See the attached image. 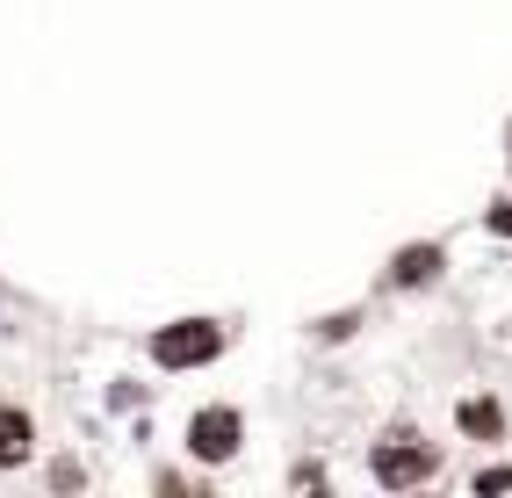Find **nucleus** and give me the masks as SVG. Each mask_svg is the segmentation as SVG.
Returning <instances> with one entry per match:
<instances>
[{"mask_svg":"<svg viewBox=\"0 0 512 498\" xmlns=\"http://www.w3.org/2000/svg\"><path fill=\"white\" fill-rule=\"evenodd\" d=\"M145 354H152V369H166V376H195V369H210V361L231 354V325L210 318V311H195V318H166V325H152Z\"/></svg>","mask_w":512,"mask_h":498,"instance_id":"1","label":"nucleus"},{"mask_svg":"<svg viewBox=\"0 0 512 498\" xmlns=\"http://www.w3.org/2000/svg\"><path fill=\"white\" fill-rule=\"evenodd\" d=\"M368 477L383 491H419V484L440 477V448L419 434V426H390V434L368 448Z\"/></svg>","mask_w":512,"mask_h":498,"instance_id":"2","label":"nucleus"},{"mask_svg":"<svg viewBox=\"0 0 512 498\" xmlns=\"http://www.w3.org/2000/svg\"><path fill=\"white\" fill-rule=\"evenodd\" d=\"M181 448H188V462L195 470H224V462H238V448H246V412L238 405H195L188 412V426H181Z\"/></svg>","mask_w":512,"mask_h":498,"instance_id":"3","label":"nucleus"},{"mask_svg":"<svg viewBox=\"0 0 512 498\" xmlns=\"http://www.w3.org/2000/svg\"><path fill=\"white\" fill-rule=\"evenodd\" d=\"M440 275H448V239H412V246H397V253H390L383 289L412 296V289H433Z\"/></svg>","mask_w":512,"mask_h":498,"instance_id":"4","label":"nucleus"},{"mask_svg":"<svg viewBox=\"0 0 512 498\" xmlns=\"http://www.w3.org/2000/svg\"><path fill=\"white\" fill-rule=\"evenodd\" d=\"M505 426H512V419H505V405H498L491 390H469L462 405H455V434L476 441V448H498V441H505Z\"/></svg>","mask_w":512,"mask_h":498,"instance_id":"5","label":"nucleus"},{"mask_svg":"<svg viewBox=\"0 0 512 498\" xmlns=\"http://www.w3.org/2000/svg\"><path fill=\"white\" fill-rule=\"evenodd\" d=\"M37 462V412L0 405V470H29Z\"/></svg>","mask_w":512,"mask_h":498,"instance_id":"6","label":"nucleus"},{"mask_svg":"<svg viewBox=\"0 0 512 498\" xmlns=\"http://www.w3.org/2000/svg\"><path fill=\"white\" fill-rule=\"evenodd\" d=\"M469 491H476V498H498V491H512V462H491V470H476V477H469Z\"/></svg>","mask_w":512,"mask_h":498,"instance_id":"7","label":"nucleus"},{"mask_svg":"<svg viewBox=\"0 0 512 498\" xmlns=\"http://www.w3.org/2000/svg\"><path fill=\"white\" fill-rule=\"evenodd\" d=\"M484 231H491V239H505V246H512V195H498V203L484 210Z\"/></svg>","mask_w":512,"mask_h":498,"instance_id":"8","label":"nucleus"},{"mask_svg":"<svg viewBox=\"0 0 512 498\" xmlns=\"http://www.w3.org/2000/svg\"><path fill=\"white\" fill-rule=\"evenodd\" d=\"M51 484H58V491H73V484H87V470H80V462H58Z\"/></svg>","mask_w":512,"mask_h":498,"instance_id":"9","label":"nucleus"},{"mask_svg":"<svg viewBox=\"0 0 512 498\" xmlns=\"http://www.w3.org/2000/svg\"><path fill=\"white\" fill-rule=\"evenodd\" d=\"M289 484H296V491H303V484L318 491V484H325V470H318V462H296V470H289Z\"/></svg>","mask_w":512,"mask_h":498,"instance_id":"10","label":"nucleus"},{"mask_svg":"<svg viewBox=\"0 0 512 498\" xmlns=\"http://www.w3.org/2000/svg\"><path fill=\"white\" fill-rule=\"evenodd\" d=\"M505 145H512V130H505Z\"/></svg>","mask_w":512,"mask_h":498,"instance_id":"11","label":"nucleus"}]
</instances>
